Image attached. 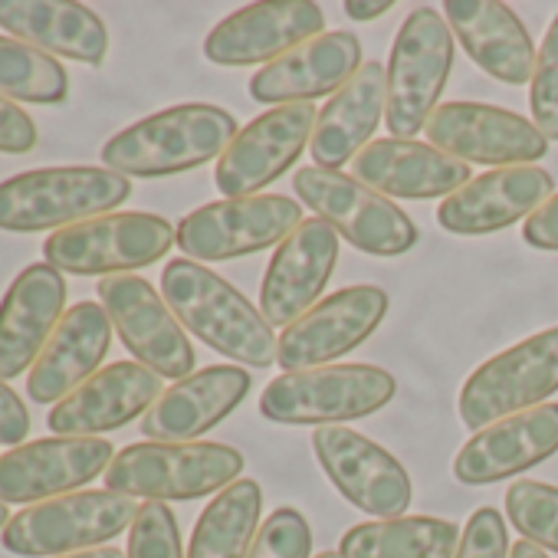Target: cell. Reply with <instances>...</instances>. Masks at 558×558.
Listing matches in <instances>:
<instances>
[{"mask_svg":"<svg viewBox=\"0 0 558 558\" xmlns=\"http://www.w3.org/2000/svg\"><path fill=\"white\" fill-rule=\"evenodd\" d=\"M161 296L184 332L197 336L207 349L250 368L276 362V336L263 313L233 290L223 276L187 256L171 259L161 272Z\"/></svg>","mask_w":558,"mask_h":558,"instance_id":"cell-1","label":"cell"},{"mask_svg":"<svg viewBox=\"0 0 558 558\" xmlns=\"http://www.w3.org/2000/svg\"><path fill=\"white\" fill-rule=\"evenodd\" d=\"M236 132V119L220 106H171L112 135L102 165L122 178H171L220 161Z\"/></svg>","mask_w":558,"mask_h":558,"instance_id":"cell-2","label":"cell"},{"mask_svg":"<svg viewBox=\"0 0 558 558\" xmlns=\"http://www.w3.org/2000/svg\"><path fill=\"white\" fill-rule=\"evenodd\" d=\"M129 194L132 181L109 168H34L0 184V230H66L93 217L116 214V207L125 204Z\"/></svg>","mask_w":558,"mask_h":558,"instance_id":"cell-3","label":"cell"},{"mask_svg":"<svg viewBox=\"0 0 558 558\" xmlns=\"http://www.w3.org/2000/svg\"><path fill=\"white\" fill-rule=\"evenodd\" d=\"M243 473V453L227 444H132L106 470V489L145 502H191L217 496Z\"/></svg>","mask_w":558,"mask_h":558,"instance_id":"cell-4","label":"cell"},{"mask_svg":"<svg viewBox=\"0 0 558 558\" xmlns=\"http://www.w3.org/2000/svg\"><path fill=\"white\" fill-rule=\"evenodd\" d=\"M395 395V375L378 365H323L272 378L259 395V414L276 424L345 427L381 411Z\"/></svg>","mask_w":558,"mask_h":558,"instance_id":"cell-5","label":"cell"},{"mask_svg":"<svg viewBox=\"0 0 558 558\" xmlns=\"http://www.w3.org/2000/svg\"><path fill=\"white\" fill-rule=\"evenodd\" d=\"M138 509L142 506L132 496L112 489H80L21 509L0 532V542L8 551L24 558H60L73 551H89L132 529Z\"/></svg>","mask_w":558,"mask_h":558,"instance_id":"cell-6","label":"cell"},{"mask_svg":"<svg viewBox=\"0 0 558 558\" xmlns=\"http://www.w3.org/2000/svg\"><path fill=\"white\" fill-rule=\"evenodd\" d=\"M453 34L434 8H414L388 57V109L385 122L391 138L414 142L444 96L453 70Z\"/></svg>","mask_w":558,"mask_h":558,"instance_id":"cell-7","label":"cell"},{"mask_svg":"<svg viewBox=\"0 0 558 558\" xmlns=\"http://www.w3.org/2000/svg\"><path fill=\"white\" fill-rule=\"evenodd\" d=\"M296 197L316 210L345 243L372 256H401L417 243L414 220L355 174L306 165L293 174Z\"/></svg>","mask_w":558,"mask_h":558,"instance_id":"cell-8","label":"cell"},{"mask_svg":"<svg viewBox=\"0 0 558 558\" xmlns=\"http://www.w3.org/2000/svg\"><path fill=\"white\" fill-rule=\"evenodd\" d=\"M174 243V227L158 214L119 210L57 230L44 243V263L70 276H125L158 263Z\"/></svg>","mask_w":558,"mask_h":558,"instance_id":"cell-9","label":"cell"},{"mask_svg":"<svg viewBox=\"0 0 558 558\" xmlns=\"http://www.w3.org/2000/svg\"><path fill=\"white\" fill-rule=\"evenodd\" d=\"M558 391V326L486 359L460 388V417L476 434L502 417L542 408Z\"/></svg>","mask_w":558,"mask_h":558,"instance_id":"cell-10","label":"cell"},{"mask_svg":"<svg viewBox=\"0 0 558 558\" xmlns=\"http://www.w3.org/2000/svg\"><path fill=\"white\" fill-rule=\"evenodd\" d=\"M303 223V204L287 194L214 201L174 227V243L194 263H223L279 246Z\"/></svg>","mask_w":558,"mask_h":558,"instance_id":"cell-11","label":"cell"},{"mask_svg":"<svg viewBox=\"0 0 558 558\" xmlns=\"http://www.w3.org/2000/svg\"><path fill=\"white\" fill-rule=\"evenodd\" d=\"M99 303L138 365L168 381L194 375V345L148 279L132 272L106 276L99 279Z\"/></svg>","mask_w":558,"mask_h":558,"instance_id":"cell-12","label":"cell"},{"mask_svg":"<svg viewBox=\"0 0 558 558\" xmlns=\"http://www.w3.org/2000/svg\"><path fill=\"white\" fill-rule=\"evenodd\" d=\"M316 122L319 112L313 102L276 106L250 119L214 168L217 191L227 201L256 197L266 184L283 178L300 161V155L313 142Z\"/></svg>","mask_w":558,"mask_h":558,"instance_id":"cell-13","label":"cell"},{"mask_svg":"<svg viewBox=\"0 0 558 558\" xmlns=\"http://www.w3.org/2000/svg\"><path fill=\"white\" fill-rule=\"evenodd\" d=\"M388 293L375 283L345 287L319 300L303 319H296L276 349V362L283 372L323 368L345 359L372 339V332L388 316Z\"/></svg>","mask_w":558,"mask_h":558,"instance_id":"cell-14","label":"cell"},{"mask_svg":"<svg viewBox=\"0 0 558 558\" xmlns=\"http://www.w3.org/2000/svg\"><path fill=\"white\" fill-rule=\"evenodd\" d=\"M427 142L457 158L476 165H532L548 155V138L522 116L486 102H444L424 125Z\"/></svg>","mask_w":558,"mask_h":558,"instance_id":"cell-15","label":"cell"},{"mask_svg":"<svg viewBox=\"0 0 558 558\" xmlns=\"http://www.w3.org/2000/svg\"><path fill=\"white\" fill-rule=\"evenodd\" d=\"M116 450L102 437H44L21 444L0 457V502L37 506L80 493L102 476Z\"/></svg>","mask_w":558,"mask_h":558,"instance_id":"cell-16","label":"cell"},{"mask_svg":"<svg viewBox=\"0 0 558 558\" xmlns=\"http://www.w3.org/2000/svg\"><path fill=\"white\" fill-rule=\"evenodd\" d=\"M313 450L332 486L362 512L398 519L411 506V476L395 453L349 427H319Z\"/></svg>","mask_w":558,"mask_h":558,"instance_id":"cell-17","label":"cell"},{"mask_svg":"<svg viewBox=\"0 0 558 558\" xmlns=\"http://www.w3.org/2000/svg\"><path fill=\"white\" fill-rule=\"evenodd\" d=\"M326 14L310 0H263L223 17L204 40V57L214 66L272 63L300 44L323 37Z\"/></svg>","mask_w":558,"mask_h":558,"instance_id":"cell-18","label":"cell"},{"mask_svg":"<svg viewBox=\"0 0 558 558\" xmlns=\"http://www.w3.org/2000/svg\"><path fill=\"white\" fill-rule=\"evenodd\" d=\"M339 263V233L313 217L303 220L283 243L276 246L263 287L259 313L272 329H290L323 296L329 276Z\"/></svg>","mask_w":558,"mask_h":558,"instance_id":"cell-19","label":"cell"},{"mask_svg":"<svg viewBox=\"0 0 558 558\" xmlns=\"http://www.w3.org/2000/svg\"><path fill=\"white\" fill-rule=\"evenodd\" d=\"M66 316V279L50 263H31L0 300V378L14 381L37 365Z\"/></svg>","mask_w":558,"mask_h":558,"instance_id":"cell-20","label":"cell"},{"mask_svg":"<svg viewBox=\"0 0 558 558\" xmlns=\"http://www.w3.org/2000/svg\"><path fill=\"white\" fill-rule=\"evenodd\" d=\"M555 191V181L545 168L515 165L493 168L470 178L460 191L440 201L437 220L447 233L483 236L512 227L522 217H532Z\"/></svg>","mask_w":558,"mask_h":558,"instance_id":"cell-21","label":"cell"},{"mask_svg":"<svg viewBox=\"0 0 558 558\" xmlns=\"http://www.w3.org/2000/svg\"><path fill=\"white\" fill-rule=\"evenodd\" d=\"M161 398V378L138 362H112L47 414L57 437H99L145 417Z\"/></svg>","mask_w":558,"mask_h":558,"instance_id":"cell-22","label":"cell"},{"mask_svg":"<svg viewBox=\"0 0 558 558\" xmlns=\"http://www.w3.org/2000/svg\"><path fill=\"white\" fill-rule=\"evenodd\" d=\"M362 70V44L355 34L336 31L300 44L266 63L250 80V96L259 106H296L319 96H336Z\"/></svg>","mask_w":558,"mask_h":558,"instance_id":"cell-23","label":"cell"},{"mask_svg":"<svg viewBox=\"0 0 558 558\" xmlns=\"http://www.w3.org/2000/svg\"><path fill=\"white\" fill-rule=\"evenodd\" d=\"M558 453V404H542L476 430L453 460V476L466 486H489L525 473Z\"/></svg>","mask_w":558,"mask_h":558,"instance_id":"cell-24","label":"cell"},{"mask_svg":"<svg viewBox=\"0 0 558 558\" xmlns=\"http://www.w3.org/2000/svg\"><path fill=\"white\" fill-rule=\"evenodd\" d=\"M250 372L240 365H210L161 391L142 417V434L158 444H187L214 430L250 395Z\"/></svg>","mask_w":558,"mask_h":558,"instance_id":"cell-25","label":"cell"},{"mask_svg":"<svg viewBox=\"0 0 558 558\" xmlns=\"http://www.w3.org/2000/svg\"><path fill=\"white\" fill-rule=\"evenodd\" d=\"M112 323L102 303L83 300L66 310L44 355L27 375V395L34 404H60L83 388L102 365L112 345Z\"/></svg>","mask_w":558,"mask_h":558,"instance_id":"cell-26","label":"cell"},{"mask_svg":"<svg viewBox=\"0 0 558 558\" xmlns=\"http://www.w3.org/2000/svg\"><path fill=\"white\" fill-rule=\"evenodd\" d=\"M444 21L463 53L506 86L532 83L535 44L512 8L499 0H447Z\"/></svg>","mask_w":558,"mask_h":558,"instance_id":"cell-27","label":"cell"},{"mask_svg":"<svg viewBox=\"0 0 558 558\" xmlns=\"http://www.w3.org/2000/svg\"><path fill=\"white\" fill-rule=\"evenodd\" d=\"M352 174L385 197L427 201L460 191L470 181V165L424 142L378 138L352 161Z\"/></svg>","mask_w":558,"mask_h":558,"instance_id":"cell-28","label":"cell"},{"mask_svg":"<svg viewBox=\"0 0 558 558\" xmlns=\"http://www.w3.org/2000/svg\"><path fill=\"white\" fill-rule=\"evenodd\" d=\"M388 109V70L381 63H362V70L319 109V122L310 142L316 168L339 171L355 161L381 125Z\"/></svg>","mask_w":558,"mask_h":558,"instance_id":"cell-29","label":"cell"},{"mask_svg":"<svg viewBox=\"0 0 558 558\" xmlns=\"http://www.w3.org/2000/svg\"><path fill=\"white\" fill-rule=\"evenodd\" d=\"M0 27L47 57L99 66L109 53V31L96 11L76 0H0Z\"/></svg>","mask_w":558,"mask_h":558,"instance_id":"cell-30","label":"cell"},{"mask_svg":"<svg viewBox=\"0 0 558 558\" xmlns=\"http://www.w3.org/2000/svg\"><path fill=\"white\" fill-rule=\"evenodd\" d=\"M457 522L437 515H398L352 525L342 535V558H453L460 545Z\"/></svg>","mask_w":558,"mask_h":558,"instance_id":"cell-31","label":"cell"},{"mask_svg":"<svg viewBox=\"0 0 558 558\" xmlns=\"http://www.w3.org/2000/svg\"><path fill=\"white\" fill-rule=\"evenodd\" d=\"M263 489L256 480H236L220 489L201 512L187 558H246L259 532Z\"/></svg>","mask_w":558,"mask_h":558,"instance_id":"cell-32","label":"cell"},{"mask_svg":"<svg viewBox=\"0 0 558 558\" xmlns=\"http://www.w3.org/2000/svg\"><path fill=\"white\" fill-rule=\"evenodd\" d=\"M0 96L17 106H60L70 96V73L44 50L0 37Z\"/></svg>","mask_w":558,"mask_h":558,"instance_id":"cell-33","label":"cell"},{"mask_svg":"<svg viewBox=\"0 0 558 558\" xmlns=\"http://www.w3.org/2000/svg\"><path fill=\"white\" fill-rule=\"evenodd\" d=\"M506 515L522 538L558 551V486L519 480L506 489Z\"/></svg>","mask_w":558,"mask_h":558,"instance_id":"cell-34","label":"cell"},{"mask_svg":"<svg viewBox=\"0 0 558 558\" xmlns=\"http://www.w3.org/2000/svg\"><path fill=\"white\" fill-rule=\"evenodd\" d=\"M529 106H532V125L548 142H558V17L548 24L545 40L538 47L532 83H529Z\"/></svg>","mask_w":558,"mask_h":558,"instance_id":"cell-35","label":"cell"},{"mask_svg":"<svg viewBox=\"0 0 558 558\" xmlns=\"http://www.w3.org/2000/svg\"><path fill=\"white\" fill-rule=\"evenodd\" d=\"M313 555V529L306 515L293 506H279L259 525L246 558H310Z\"/></svg>","mask_w":558,"mask_h":558,"instance_id":"cell-36","label":"cell"},{"mask_svg":"<svg viewBox=\"0 0 558 558\" xmlns=\"http://www.w3.org/2000/svg\"><path fill=\"white\" fill-rule=\"evenodd\" d=\"M125 558H184L181 529L168 502H142L129 529Z\"/></svg>","mask_w":558,"mask_h":558,"instance_id":"cell-37","label":"cell"},{"mask_svg":"<svg viewBox=\"0 0 558 558\" xmlns=\"http://www.w3.org/2000/svg\"><path fill=\"white\" fill-rule=\"evenodd\" d=\"M453 558H509V529L502 522V512L493 506L476 509L460 532Z\"/></svg>","mask_w":558,"mask_h":558,"instance_id":"cell-38","label":"cell"},{"mask_svg":"<svg viewBox=\"0 0 558 558\" xmlns=\"http://www.w3.org/2000/svg\"><path fill=\"white\" fill-rule=\"evenodd\" d=\"M40 142L34 119L11 99L0 96V155H27Z\"/></svg>","mask_w":558,"mask_h":558,"instance_id":"cell-39","label":"cell"},{"mask_svg":"<svg viewBox=\"0 0 558 558\" xmlns=\"http://www.w3.org/2000/svg\"><path fill=\"white\" fill-rule=\"evenodd\" d=\"M27 437H31V411L21 401V395L0 378V444L14 450Z\"/></svg>","mask_w":558,"mask_h":558,"instance_id":"cell-40","label":"cell"},{"mask_svg":"<svg viewBox=\"0 0 558 558\" xmlns=\"http://www.w3.org/2000/svg\"><path fill=\"white\" fill-rule=\"evenodd\" d=\"M522 240L535 250L558 253V194H551L522 227Z\"/></svg>","mask_w":558,"mask_h":558,"instance_id":"cell-41","label":"cell"},{"mask_svg":"<svg viewBox=\"0 0 558 558\" xmlns=\"http://www.w3.org/2000/svg\"><path fill=\"white\" fill-rule=\"evenodd\" d=\"M391 11V0H349L345 4V14L352 17V21H378V17H385Z\"/></svg>","mask_w":558,"mask_h":558,"instance_id":"cell-42","label":"cell"},{"mask_svg":"<svg viewBox=\"0 0 558 558\" xmlns=\"http://www.w3.org/2000/svg\"><path fill=\"white\" fill-rule=\"evenodd\" d=\"M509 558H548V555H545V548H538V545H532L529 538H522V542H515V545L509 548Z\"/></svg>","mask_w":558,"mask_h":558,"instance_id":"cell-43","label":"cell"},{"mask_svg":"<svg viewBox=\"0 0 558 558\" xmlns=\"http://www.w3.org/2000/svg\"><path fill=\"white\" fill-rule=\"evenodd\" d=\"M60 558H125L119 548L102 545V548H89V551H73V555H60Z\"/></svg>","mask_w":558,"mask_h":558,"instance_id":"cell-44","label":"cell"},{"mask_svg":"<svg viewBox=\"0 0 558 558\" xmlns=\"http://www.w3.org/2000/svg\"><path fill=\"white\" fill-rule=\"evenodd\" d=\"M14 515L8 512V502H0V532H4L8 529V522H11Z\"/></svg>","mask_w":558,"mask_h":558,"instance_id":"cell-45","label":"cell"},{"mask_svg":"<svg viewBox=\"0 0 558 558\" xmlns=\"http://www.w3.org/2000/svg\"><path fill=\"white\" fill-rule=\"evenodd\" d=\"M316 558H342V551H319Z\"/></svg>","mask_w":558,"mask_h":558,"instance_id":"cell-46","label":"cell"}]
</instances>
